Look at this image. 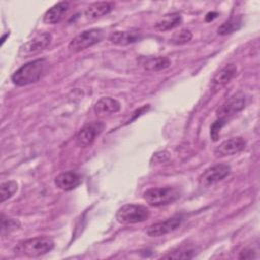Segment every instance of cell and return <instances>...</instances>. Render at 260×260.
Segmentation results:
<instances>
[{
	"label": "cell",
	"mask_w": 260,
	"mask_h": 260,
	"mask_svg": "<svg viewBox=\"0 0 260 260\" xmlns=\"http://www.w3.org/2000/svg\"><path fill=\"white\" fill-rule=\"evenodd\" d=\"M226 123V119L224 118H218L211 126H210V137L212 138L213 141H216L219 136V131L220 129L224 126Z\"/></svg>",
	"instance_id": "d4e9b609"
},
{
	"label": "cell",
	"mask_w": 260,
	"mask_h": 260,
	"mask_svg": "<svg viewBox=\"0 0 260 260\" xmlns=\"http://www.w3.org/2000/svg\"><path fill=\"white\" fill-rule=\"evenodd\" d=\"M54 241L48 237H35L20 241L14 248V254L28 258L46 255L54 248Z\"/></svg>",
	"instance_id": "6da1fadb"
},
{
	"label": "cell",
	"mask_w": 260,
	"mask_h": 260,
	"mask_svg": "<svg viewBox=\"0 0 260 260\" xmlns=\"http://www.w3.org/2000/svg\"><path fill=\"white\" fill-rule=\"evenodd\" d=\"M150 211L146 206L140 204H125L116 213V219L122 224H135L147 220Z\"/></svg>",
	"instance_id": "3957f363"
},
{
	"label": "cell",
	"mask_w": 260,
	"mask_h": 260,
	"mask_svg": "<svg viewBox=\"0 0 260 260\" xmlns=\"http://www.w3.org/2000/svg\"><path fill=\"white\" fill-rule=\"evenodd\" d=\"M114 9V3L112 2H94L86 7L84 15L88 19H96L104 15H107Z\"/></svg>",
	"instance_id": "2e32d148"
},
{
	"label": "cell",
	"mask_w": 260,
	"mask_h": 260,
	"mask_svg": "<svg viewBox=\"0 0 260 260\" xmlns=\"http://www.w3.org/2000/svg\"><path fill=\"white\" fill-rule=\"evenodd\" d=\"M242 25V20L240 17H232L229 20L224 21L218 28L217 34L220 36L231 35L234 31L238 30Z\"/></svg>",
	"instance_id": "ffe728a7"
},
{
	"label": "cell",
	"mask_w": 260,
	"mask_h": 260,
	"mask_svg": "<svg viewBox=\"0 0 260 260\" xmlns=\"http://www.w3.org/2000/svg\"><path fill=\"white\" fill-rule=\"evenodd\" d=\"M141 39V35L137 31H126V30H119L114 31L109 36V41L118 46H127L133 44Z\"/></svg>",
	"instance_id": "e0dca14e"
},
{
	"label": "cell",
	"mask_w": 260,
	"mask_h": 260,
	"mask_svg": "<svg viewBox=\"0 0 260 260\" xmlns=\"http://www.w3.org/2000/svg\"><path fill=\"white\" fill-rule=\"evenodd\" d=\"M192 32L189 29H180L179 31L175 32L171 39V42L175 45H183L191 41Z\"/></svg>",
	"instance_id": "603a6c76"
},
{
	"label": "cell",
	"mask_w": 260,
	"mask_h": 260,
	"mask_svg": "<svg viewBox=\"0 0 260 260\" xmlns=\"http://www.w3.org/2000/svg\"><path fill=\"white\" fill-rule=\"evenodd\" d=\"M231 173V168L228 165L219 164L206 169L199 177L198 184L203 188H208L223 180Z\"/></svg>",
	"instance_id": "8992f818"
},
{
	"label": "cell",
	"mask_w": 260,
	"mask_h": 260,
	"mask_svg": "<svg viewBox=\"0 0 260 260\" xmlns=\"http://www.w3.org/2000/svg\"><path fill=\"white\" fill-rule=\"evenodd\" d=\"M236 73H237V66L235 64H228L223 66L212 77L210 81V89L214 92L218 91L233 79Z\"/></svg>",
	"instance_id": "7c38bea8"
},
{
	"label": "cell",
	"mask_w": 260,
	"mask_h": 260,
	"mask_svg": "<svg viewBox=\"0 0 260 260\" xmlns=\"http://www.w3.org/2000/svg\"><path fill=\"white\" fill-rule=\"evenodd\" d=\"M257 256L254 255V251L252 250H244L243 252H241V255L239 256L240 259H251V258H256Z\"/></svg>",
	"instance_id": "484cf974"
},
{
	"label": "cell",
	"mask_w": 260,
	"mask_h": 260,
	"mask_svg": "<svg viewBox=\"0 0 260 260\" xmlns=\"http://www.w3.org/2000/svg\"><path fill=\"white\" fill-rule=\"evenodd\" d=\"M180 197V192L174 187H158L147 189L143 193L144 200L151 206L158 207L171 204Z\"/></svg>",
	"instance_id": "277c9868"
},
{
	"label": "cell",
	"mask_w": 260,
	"mask_h": 260,
	"mask_svg": "<svg viewBox=\"0 0 260 260\" xmlns=\"http://www.w3.org/2000/svg\"><path fill=\"white\" fill-rule=\"evenodd\" d=\"M121 109V104L113 98L103 96L93 106V111L99 116H106L117 113Z\"/></svg>",
	"instance_id": "9a60e30c"
},
{
	"label": "cell",
	"mask_w": 260,
	"mask_h": 260,
	"mask_svg": "<svg viewBox=\"0 0 260 260\" xmlns=\"http://www.w3.org/2000/svg\"><path fill=\"white\" fill-rule=\"evenodd\" d=\"M170 65L171 61L167 57H149L142 62V66L148 71H160L168 68Z\"/></svg>",
	"instance_id": "d6986e66"
},
{
	"label": "cell",
	"mask_w": 260,
	"mask_h": 260,
	"mask_svg": "<svg viewBox=\"0 0 260 260\" xmlns=\"http://www.w3.org/2000/svg\"><path fill=\"white\" fill-rule=\"evenodd\" d=\"M47 62L45 59H37L19 67L11 76V80L17 86H25L38 82L45 73Z\"/></svg>",
	"instance_id": "7a4b0ae2"
},
{
	"label": "cell",
	"mask_w": 260,
	"mask_h": 260,
	"mask_svg": "<svg viewBox=\"0 0 260 260\" xmlns=\"http://www.w3.org/2000/svg\"><path fill=\"white\" fill-rule=\"evenodd\" d=\"M17 226H19L18 220H15L13 218H8L4 214L1 215V234L2 235H4L5 232L9 233L15 230Z\"/></svg>",
	"instance_id": "cb8c5ba5"
},
{
	"label": "cell",
	"mask_w": 260,
	"mask_h": 260,
	"mask_svg": "<svg viewBox=\"0 0 260 260\" xmlns=\"http://www.w3.org/2000/svg\"><path fill=\"white\" fill-rule=\"evenodd\" d=\"M52 36L49 32H40L27 41L19 51V56L28 57L45 50L51 43Z\"/></svg>",
	"instance_id": "ba28073f"
},
{
	"label": "cell",
	"mask_w": 260,
	"mask_h": 260,
	"mask_svg": "<svg viewBox=\"0 0 260 260\" xmlns=\"http://www.w3.org/2000/svg\"><path fill=\"white\" fill-rule=\"evenodd\" d=\"M245 146L246 141L244 140V138L240 136L232 137L219 143V145L216 146V148L214 149L213 153L215 157H224L242 151L245 148Z\"/></svg>",
	"instance_id": "8fae6325"
},
{
	"label": "cell",
	"mask_w": 260,
	"mask_h": 260,
	"mask_svg": "<svg viewBox=\"0 0 260 260\" xmlns=\"http://www.w3.org/2000/svg\"><path fill=\"white\" fill-rule=\"evenodd\" d=\"M216 15H217V13H215V12H209L207 15H206V21H210V20H212L213 18H215L216 17Z\"/></svg>",
	"instance_id": "4316f807"
},
{
	"label": "cell",
	"mask_w": 260,
	"mask_h": 260,
	"mask_svg": "<svg viewBox=\"0 0 260 260\" xmlns=\"http://www.w3.org/2000/svg\"><path fill=\"white\" fill-rule=\"evenodd\" d=\"M80 183L81 177L73 171L61 173L55 178V185L63 191H71L77 188Z\"/></svg>",
	"instance_id": "5bb4252c"
},
{
	"label": "cell",
	"mask_w": 260,
	"mask_h": 260,
	"mask_svg": "<svg viewBox=\"0 0 260 260\" xmlns=\"http://www.w3.org/2000/svg\"><path fill=\"white\" fill-rule=\"evenodd\" d=\"M182 22V16L177 12H172L165 14L160 17L154 24V28L158 31H167L171 30L177 26H179Z\"/></svg>",
	"instance_id": "ac0fdd59"
},
{
	"label": "cell",
	"mask_w": 260,
	"mask_h": 260,
	"mask_svg": "<svg viewBox=\"0 0 260 260\" xmlns=\"http://www.w3.org/2000/svg\"><path fill=\"white\" fill-rule=\"evenodd\" d=\"M18 185L15 181H6L0 185V201L4 202L11 198L17 191Z\"/></svg>",
	"instance_id": "44dd1931"
},
{
	"label": "cell",
	"mask_w": 260,
	"mask_h": 260,
	"mask_svg": "<svg viewBox=\"0 0 260 260\" xmlns=\"http://www.w3.org/2000/svg\"><path fill=\"white\" fill-rule=\"evenodd\" d=\"M183 221V216L181 215H175L172 216L164 221H159L156 223L151 224L147 228L146 234L149 237H160L165 236L175 230H177Z\"/></svg>",
	"instance_id": "30bf717a"
},
{
	"label": "cell",
	"mask_w": 260,
	"mask_h": 260,
	"mask_svg": "<svg viewBox=\"0 0 260 260\" xmlns=\"http://www.w3.org/2000/svg\"><path fill=\"white\" fill-rule=\"evenodd\" d=\"M195 255V252L191 248H179L169 254L162 256L166 259H191Z\"/></svg>",
	"instance_id": "7402d4cb"
},
{
	"label": "cell",
	"mask_w": 260,
	"mask_h": 260,
	"mask_svg": "<svg viewBox=\"0 0 260 260\" xmlns=\"http://www.w3.org/2000/svg\"><path fill=\"white\" fill-rule=\"evenodd\" d=\"M69 6L70 2L68 1H61L56 3L51 8H49L44 14V22L47 24H55L60 22L69 10Z\"/></svg>",
	"instance_id": "4fadbf2b"
},
{
	"label": "cell",
	"mask_w": 260,
	"mask_h": 260,
	"mask_svg": "<svg viewBox=\"0 0 260 260\" xmlns=\"http://www.w3.org/2000/svg\"><path fill=\"white\" fill-rule=\"evenodd\" d=\"M104 37V32L101 28H90L86 29L76 37H74L69 45L68 49L71 52H80L83 51L102 41Z\"/></svg>",
	"instance_id": "5b68a950"
},
{
	"label": "cell",
	"mask_w": 260,
	"mask_h": 260,
	"mask_svg": "<svg viewBox=\"0 0 260 260\" xmlns=\"http://www.w3.org/2000/svg\"><path fill=\"white\" fill-rule=\"evenodd\" d=\"M104 129L105 124L101 121H93L84 125L76 135V143L81 147L90 146Z\"/></svg>",
	"instance_id": "52a82bcc"
},
{
	"label": "cell",
	"mask_w": 260,
	"mask_h": 260,
	"mask_svg": "<svg viewBox=\"0 0 260 260\" xmlns=\"http://www.w3.org/2000/svg\"><path fill=\"white\" fill-rule=\"evenodd\" d=\"M246 104V98L244 93L237 92L230 96L217 110L216 115L218 118L226 119L230 116L235 115L244 109Z\"/></svg>",
	"instance_id": "9c48e42d"
}]
</instances>
